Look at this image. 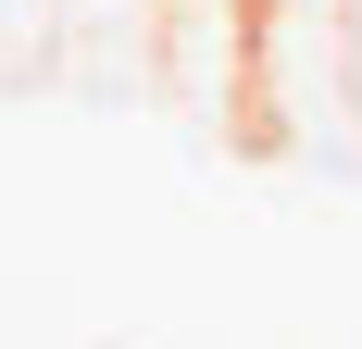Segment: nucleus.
I'll use <instances>...</instances> for the list:
<instances>
[{
    "instance_id": "f257e3e1",
    "label": "nucleus",
    "mask_w": 362,
    "mask_h": 349,
    "mask_svg": "<svg viewBox=\"0 0 362 349\" xmlns=\"http://www.w3.org/2000/svg\"><path fill=\"white\" fill-rule=\"evenodd\" d=\"M275 13H325V0H275Z\"/></svg>"
}]
</instances>
